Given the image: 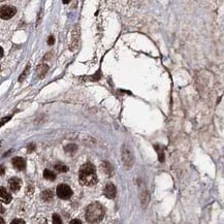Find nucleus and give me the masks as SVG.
<instances>
[{
    "mask_svg": "<svg viewBox=\"0 0 224 224\" xmlns=\"http://www.w3.org/2000/svg\"><path fill=\"white\" fill-rule=\"evenodd\" d=\"M79 180L84 186H93L97 183V175H96L95 166L90 162L83 164L79 172Z\"/></svg>",
    "mask_w": 224,
    "mask_h": 224,
    "instance_id": "nucleus-1",
    "label": "nucleus"
},
{
    "mask_svg": "<svg viewBox=\"0 0 224 224\" xmlns=\"http://www.w3.org/2000/svg\"><path fill=\"white\" fill-rule=\"evenodd\" d=\"M104 209L99 202H92L86 209V218L90 223H97L103 219Z\"/></svg>",
    "mask_w": 224,
    "mask_h": 224,
    "instance_id": "nucleus-2",
    "label": "nucleus"
},
{
    "mask_svg": "<svg viewBox=\"0 0 224 224\" xmlns=\"http://www.w3.org/2000/svg\"><path fill=\"white\" fill-rule=\"evenodd\" d=\"M121 156H122L123 164H124L125 168L130 169L134 163V158H133V154H132V151L130 150V147L128 146V145L124 144L122 146V149H121Z\"/></svg>",
    "mask_w": 224,
    "mask_h": 224,
    "instance_id": "nucleus-3",
    "label": "nucleus"
},
{
    "mask_svg": "<svg viewBox=\"0 0 224 224\" xmlns=\"http://www.w3.org/2000/svg\"><path fill=\"white\" fill-rule=\"evenodd\" d=\"M56 193L58 197L62 198V199H68L72 196V190L68 185L66 184H61L57 187Z\"/></svg>",
    "mask_w": 224,
    "mask_h": 224,
    "instance_id": "nucleus-4",
    "label": "nucleus"
},
{
    "mask_svg": "<svg viewBox=\"0 0 224 224\" xmlns=\"http://www.w3.org/2000/svg\"><path fill=\"white\" fill-rule=\"evenodd\" d=\"M17 9L14 6L9 5H3L0 7V18L3 20H8V19L12 18L16 15Z\"/></svg>",
    "mask_w": 224,
    "mask_h": 224,
    "instance_id": "nucleus-5",
    "label": "nucleus"
},
{
    "mask_svg": "<svg viewBox=\"0 0 224 224\" xmlns=\"http://www.w3.org/2000/svg\"><path fill=\"white\" fill-rule=\"evenodd\" d=\"M116 193H117V189L114 184H112V183L106 184V186L104 187V195H105L106 197L112 199V198H114L115 196H116Z\"/></svg>",
    "mask_w": 224,
    "mask_h": 224,
    "instance_id": "nucleus-6",
    "label": "nucleus"
},
{
    "mask_svg": "<svg viewBox=\"0 0 224 224\" xmlns=\"http://www.w3.org/2000/svg\"><path fill=\"white\" fill-rule=\"evenodd\" d=\"M21 185H22V182H21V180L18 178H12L8 181V186H9V189L12 192H17L20 190Z\"/></svg>",
    "mask_w": 224,
    "mask_h": 224,
    "instance_id": "nucleus-7",
    "label": "nucleus"
},
{
    "mask_svg": "<svg viewBox=\"0 0 224 224\" xmlns=\"http://www.w3.org/2000/svg\"><path fill=\"white\" fill-rule=\"evenodd\" d=\"M12 165L18 170H23L26 167V161H25L22 157H15V158L12 159Z\"/></svg>",
    "mask_w": 224,
    "mask_h": 224,
    "instance_id": "nucleus-8",
    "label": "nucleus"
},
{
    "mask_svg": "<svg viewBox=\"0 0 224 224\" xmlns=\"http://www.w3.org/2000/svg\"><path fill=\"white\" fill-rule=\"evenodd\" d=\"M10 200H12V195L4 187H0V201L4 204H9Z\"/></svg>",
    "mask_w": 224,
    "mask_h": 224,
    "instance_id": "nucleus-9",
    "label": "nucleus"
},
{
    "mask_svg": "<svg viewBox=\"0 0 224 224\" xmlns=\"http://www.w3.org/2000/svg\"><path fill=\"white\" fill-rule=\"evenodd\" d=\"M44 179H47V180L49 181H54L55 179H56V175L54 174V172H52V170L50 169H46L44 172Z\"/></svg>",
    "mask_w": 224,
    "mask_h": 224,
    "instance_id": "nucleus-10",
    "label": "nucleus"
},
{
    "mask_svg": "<svg viewBox=\"0 0 224 224\" xmlns=\"http://www.w3.org/2000/svg\"><path fill=\"white\" fill-rule=\"evenodd\" d=\"M41 198L44 201H51L53 199V193L51 190H46L41 193Z\"/></svg>",
    "mask_w": 224,
    "mask_h": 224,
    "instance_id": "nucleus-11",
    "label": "nucleus"
},
{
    "mask_svg": "<svg viewBox=\"0 0 224 224\" xmlns=\"http://www.w3.org/2000/svg\"><path fill=\"white\" fill-rule=\"evenodd\" d=\"M48 71V66L47 65H39L37 68V73L39 76H44V74H46V72Z\"/></svg>",
    "mask_w": 224,
    "mask_h": 224,
    "instance_id": "nucleus-12",
    "label": "nucleus"
},
{
    "mask_svg": "<svg viewBox=\"0 0 224 224\" xmlns=\"http://www.w3.org/2000/svg\"><path fill=\"white\" fill-rule=\"evenodd\" d=\"M101 166H102V168H103V170L108 175L112 174V166L110 165V163H108V162H103V163L101 164Z\"/></svg>",
    "mask_w": 224,
    "mask_h": 224,
    "instance_id": "nucleus-13",
    "label": "nucleus"
},
{
    "mask_svg": "<svg viewBox=\"0 0 224 224\" xmlns=\"http://www.w3.org/2000/svg\"><path fill=\"white\" fill-rule=\"evenodd\" d=\"M55 169H57L58 172H66L68 170V167L63 164H56L55 165Z\"/></svg>",
    "mask_w": 224,
    "mask_h": 224,
    "instance_id": "nucleus-14",
    "label": "nucleus"
},
{
    "mask_svg": "<svg viewBox=\"0 0 224 224\" xmlns=\"http://www.w3.org/2000/svg\"><path fill=\"white\" fill-rule=\"evenodd\" d=\"M53 223H54V224H61V223H62V220H61L60 216H59L58 214L53 215Z\"/></svg>",
    "mask_w": 224,
    "mask_h": 224,
    "instance_id": "nucleus-15",
    "label": "nucleus"
},
{
    "mask_svg": "<svg viewBox=\"0 0 224 224\" xmlns=\"http://www.w3.org/2000/svg\"><path fill=\"white\" fill-rule=\"evenodd\" d=\"M76 150V145H68L67 147H65V151L68 153H72Z\"/></svg>",
    "mask_w": 224,
    "mask_h": 224,
    "instance_id": "nucleus-16",
    "label": "nucleus"
},
{
    "mask_svg": "<svg viewBox=\"0 0 224 224\" xmlns=\"http://www.w3.org/2000/svg\"><path fill=\"white\" fill-rule=\"evenodd\" d=\"M12 224H25V221L22 219H15L12 221Z\"/></svg>",
    "mask_w": 224,
    "mask_h": 224,
    "instance_id": "nucleus-17",
    "label": "nucleus"
},
{
    "mask_svg": "<svg viewBox=\"0 0 224 224\" xmlns=\"http://www.w3.org/2000/svg\"><path fill=\"white\" fill-rule=\"evenodd\" d=\"M54 42H55L54 36L51 35L50 37H49V39H48V44H49V46H52V44H54Z\"/></svg>",
    "mask_w": 224,
    "mask_h": 224,
    "instance_id": "nucleus-18",
    "label": "nucleus"
},
{
    "mask_svg": "<svg viewBox=\"0 0 224 224\" xmlns=\"http://www.w3.org/2000/svg\"><path fill=\"white\" fill-rule=\"evenodd\" d=\"M9 119H10V117H5V118L1 119V120H0V127H1L3 124H5V123L7 122V121L9 120Z\"/></svg>",
    "mask_w": 224,
    "mask_h": 224,
    "instance_id": "nucleus-19",
    "label": "nucleus"
},
{
    "mask_svg": "<svg viewBox=\"0 0 224 224\" xmlns=\"http://www.w3.org/2000/svg\"><path fill=\"white\" fill-rule=\"evenodd\" d=\"M28 69H29V66H28V67H27V68H26V69H25L24 73H23V74H22V76H20V80H19V81H20V82H22V81H23V80H24V78H25V76H26L27 72H28Z\"/></svg>",
    "mask_w": 224,
    "mask_h": 224,
    "instance_id": "nucleus-20",
    "label": "nucleus"
},
{
    "mask_svg": "<svg viewBox=\"0 0 224 224\" xmlns=\"http://www.w3.org/2000/svg\"><path fill=\"white\" fill-rule=\"evenodd\" d=\"M70 223H71V224H81V223H82V221L79 220V219H74V220L70 221Z\"/></svg>",
    "mask_w": 224,
    "mask_h": 224,
    "instance_id": "nucleus-21",
    "label": "nucleus"
},
{
    "mask_svg": "<svg viewBox=\"0 0 224 224\" xmlns=\"http://www.w3.org/2000/svg\"><path fill=\"white\" fill-rule=\"evenodd\" d=\"M4 172H5V169H4V167L2 165H0V176H2V175L4 174Z\"/></svg>",
    "mask_w": 224,
    "mask_h": 224,
    "instance_id": "nucleus-22",
    "label": "nucleus"
},
{
    "mask_svg": "<svg viewBox=\"0 0 224 224\" xmlns=\"http://www.w3.org/2000/svg\"><path fill=\"white\" fill-rule=\"evenodd\" d=\"M2 56H3V49L0 47V58H1Z\"/></svg>",
    "mask_w": 224,
    "mask_h": 224,
    "instance_id": "nucleus-23",
    "label": "nucleus"
},
{
    "mask_svg": "<svg viewBox=\"0 0 224 224\" xmlns=\"http://www.w3.org/2000/svg\"><path fill=\"white\" fill-rule=\"evenodd\" d=\"M3 212H4V209H3V207L1 206V204H0V214L3 213Z\"/></svg>",
    "mask_w": 224,
    "mask_h": 224,
    "instance_id": "nucleus-24",
    "label": "nucleus"
},
{
    "mask_svg": "<svg viewBox=\"0 0 224 224\" xmlns=\"http://www.w3.org/2000/svg\"><path fill=\"white\" fill-rule=\"evenodd\" d=\"M62 2L64 4H67V3H69V2H70V0H62Z\"/></svg>",
    "mask_w": 224,
    "mask_h": 224,
    "instance_id": "nucleus-25",
    "label": "nucleus"
},
{
    "mask_svg": "<svg viewBox=\"0 0 224 224\" xmlns=\"http://www.w3.org/2000/svg\"><path fill=\"white\" fill-rule=\"evenodd\" d=\"M0 224H4V220L2 218H0Z\"/></svg>",
    "mask_w": 224,
    "mask_h": 224,
    "instance_id": "nucleus-26",
    "label": "nucleus"
}]
</instances>
